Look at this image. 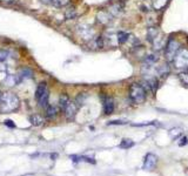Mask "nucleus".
<instances>
[{
	"label": "nucleus",
	"mask_w": 188,
	"mask_h": 176,
	"mask_svg": "<svg viewBox=\"0 0 188 176\" xmlns=\"http://www.w3.org/2000/svg\"><path fill=\"white\" fill-rule=\"evenodd\" d=\"M19 106L20 100L17 94L7 92L0 96V112L2 114H11L19 108Z\"/></svg>",
	"instance_id": "1"
},
{
	"label": "nucleus",
	"mask_w": 188,
	"mask_h": 176,
	"mask_svg": "<svg viewBox=\"0 0 188 176\" xmlns=\"http://www.w3.org/2000/svg\"><path fill=\"white\" fill-rule=\"evenodd\" d=\"M129 97L134 103H142L146 100V89L139 83H132L129 87Z\"/></svg>",
	"instance_id": "2"
},
{
	"label": "nucleus",
	"mask_w": 188,
	"mask_h": 176,
	"mask_svg": "<svg viewBox=\"0 0 188 176\" xmlns=\"http://www.w3.org/2000/svg\"><path fill=\"white\" fill-rule=\"evenodd\" d=\"M35 97H36V101H38V105L40 107H47L48 105V99H49V92H48V88H47L46 82H41L38 88H36V92H35Z\"/></svg>",
	"instance_id": "3"
},
{
	"label": "nucleus",
	"mask_w": 188,
	"mask_h": 176,
	"mask_svg": "<svg viewBox=\"0 0 188 176\" xmlns=\"http://www.w3.org/2000/svg\"><path fill=\"white\" fill-rule=\"evenodd\" d=\"M180 49H181V44L175 39H169L164 47V58L167 59V61H173L176 53Z\"/></svg>",
	"instance_id": "4"
},
{
	"label": "nucleus",
	"mask_w": 188,
	"mask_h": 176,
	"mask_svg": "<svg viewBox=\"0 0 188 176\" xmlns=\"http://www.w3.org/2000/svg\"><path fill=\"white\" fill-rule=\"evenodd\" d=\"M174 63L177 68H187L188 67V49L181 48L177 53H176L175 58L173 59Z\"/></svg>",
	"instance_id": "5"
},
{
	"label": "nucleus",
	"mask_w": 188,
	"mask_h": 176,
	"mask_svg": "<svg viewBox=\"0 0 188 176\" xmlns=\"http://www.w3.org/2000/svg\"><path fill=\"white\" fill-rule=\"evenodd\" d=\"M78 107L79 106L77 105V102H73V101H68L65 107L62 108V112L65 114V116L67 120H73L75 115H77V112H78Z\"/></svg>",
	"instance_id": "6"
},
{
	"label": "nucleus",
	"mask_w": 188,
	"mask_h": 176,
	"mask_svg": "<svg viewBox=\"0 0 188 176\" xmlns=\"http://www.w3.org/2000/svg\"><path fill=\"white\" fill-rule=\"evenodd\" d=\"M156 162H158V157L152 153H148L143 160V169L145 170H153L156 165Z\"/></svg>",
	"instance_id": "7"
},
{
	"label": "nucleus",
	"mask_w": 188,
	"mask_h": 176,
	"mask_svg": "<svg viewBox=\"0 0 188 176\" xmlns=\"http://www.w3.org/2000/svg\"><path fill=\"white\" fill-rule=\"evenodd\" d=\"M104 112L105 114L109 115L114 112V100L112 97H106L105 101H104Z\"/></svg>",
	"instance_id": "8"
},
{
	"label": "nucleus",
	"mask_w": 188,
	"mask_h": 176,
	"mask_svg": "<svg viewBox=\"0 0 188 176\" xmlns=\"http://www.w3.org/2000/svg\"><path fill=\"white\" fill-rule=\"evenodd\" d=\"M79 34L81 35L83 39H92L93 38V31L89 28V27H87V26H79Z\"/></svg>",
	"instance_id": "9"
},
{
	"label": "nucleus",
	"mask_w": 188,
	"mask_h": 176,
	"mask_svg": "<svg viewBox=\"0 0 188 176\" xmlns=\"http://www.w3.org/2000/svg\"><path fill=\"white\" fill-rule=\"evenodd\" d=\"M111 14H109V12L107 11H100L98 13V21L100 23H102V25H106V23H108L111 21Z\"/></svg>",
	"instance_id": "10"
},
{
	"label": "nucleus",
	"mask_w": 188,
	"mask_h": 176,
	"mask_svg": "<svg viewBox=\"0 0 188 176\" xmlns=\"http://www.w3.org/2000/svg\"><path fill=\"white\" fill-rule=\"evenodd\" d=\"M158 35H159V29H158V27L152 26V27H148V28H147V39H148L149 42H152Z\"/></svg>",
	"instance_id": "11"
},
{
	"label": "nucleus",
	"mask_w": 188,
	"mask_h": 176,
	"mask_svg": "<svg viewBox=\"0 0 188 176\" xmlns=\"http://www.w3.org/2000/svg\"><path fill=\"white\" fill-rule=\"evenodd\" d=\"M155 73H156L158 75L166 76V75L169 73V66H168V63H162V65L155 67Z\"/></svg>",
	"instance_id": "12"
},
{
	"label": "nucleus",
	"mask_w": 188,
	"mask_h": 176,
	"mask_svg": "<svg viewBox=\"0 0 188 176\" xmlns=\"http://www.w3.org/2000/svg\"><path fill=\"white\" fill-rule=\"evenodd\" d=\"M30 122H31L32 126L39 127V126H41L44 123V119H42V116L38 115V114H33V115L30 116Z\"/></svg>",
	"instance_id": "13"
},
{
	"label": "nucleus",
	"mask_w": 188,
	"mask_h": 176,
	"mask_svg": "<svg viewBox=\"0 0 188 176\" xmlns=\"http://www.w3.org/2000/svg\"><path fill=\"white\" fill-rule=\"evenodd\" d=\"M59 108L58 106H49V107H47L46 109V116L48 119H52V117H55L58 115L59 113Z\"/></svg>",
	"instance_id": "14"
},
{
	"label": "nucleus",
	"mask_w": 188,
	"mask_h": 176,
	"mask_svg": "<svg viewBox=\"0 0 188 176\" xmlns=\"http://www.w3.org/2000/svg\"><path fill=\"white\" fill-rule=\"evenodd\" d=\"M129 36H130V35H129L128 33H125V32H119V33H118V42H119L120 45L126 44V42L128 41Z\"/></svg>",
	"instance_id": "15"
},
{
	"label": "nucleus",
	"mask_w": 188,
	"mask_h": 176,
	"mask_svg": "<svg viewBox=\"0 0 188 176\" xmlns=\"http://www.w3.org/2000/svg\"><path fill=\"white\" fill-rule=\"evenodd\" d=\"M177 78H179V80L180 82L183 85V86H186L188 87V72H180L179 73V75H177Z\"/></svg>",
	"instance_id": "16"
},
{
	"label": "nucleus",
	"mask_w": 188,
	"mask_h": 176,
	"mask_svg": "<svg viewBox=\"0 0 188 176\" xmlns=\"http://www.w3.org/2000/svg\"><path fill=\"white\" fill-rule=\"evenodd\" d=\"M133 146H134V142L130 140V139H124V140L120 142V144H119V147L122 148V149H128V148L133 147Z\"/></svg>",
	"instance_id": "17"
},
{
	"label": "nucleus",
	"mask_w": 188,
	"mask_h": 176,
	"mask_svg": "<svg viewBox=\"0 0 188 176\" xmlns=\"http://www.w3.org/2000/svg\"><path fill=\"white\" fill-rule=\"evenodd\" d=\"M121 8H122V6H120L119 4H115V5H113V6L108 10V12H109V14H111V15H113V17H114V15H118V14L121 12Z\"/></svg>",
	"instance_id": "18"
},
{
	"label": "nucleus",
	"mask_w": 188,
	"mask_h": 176,
	"mask_svg": "<svg viewBox=\"0 0 188 176\" xmlns=\"http://www.w3.org/2000/svg\"><path fill=\"white\" fill-rule=\"evenodd\" d=\"M68 2L70 0H51V4L55 7H65Z\"/></svg>",
	"instance_id": "19"
},
{
	"label": "nucleus",
	"mask_w": 188,
	"mask_h": 176,
	"mask_svg": "<svg viewBox=\"0 0 188 176\" xmlns=\"http://www.w3.org/2000/svg\"><path fill=\"white\" fill-rule=\"evenodd\" d=\"M5 83L7 86H14L15 83H18V78L15 75H8L6 78V80H5Z\"/></svg>",
	"instance_id": "20"
},
{
	"label": "nucleus",
	"mask_w": 188,
	"mask_h": 176,
	"mask_svg": "<svg viewBox=\"0 0 188 176\" xmlns=\"http://www.w3.org/2000/svg\"><path fill=\"white\" fill-rule=\"evenodd\" d=\"M10 59V53L7 51H2L0 49V62H5Z\"/></svg>",
	"instance_id": "21"
},
{
	"label": "nucleus",
	"mask_w": 188,
	"mask_h": 176,
	"mask_svg": "<svg viewBox=\"0 0 188 176\" xmlns=\"http://www.w3.org/2000/svg\"><path fill=\"white\" fill-rule=\"evenodd\" d=\"M68 101H70V99H68L66 95H61V96H60V100H59V108H60V109H62V108L65 107V105H66Z\"/></svg>",
	"instance_id": "22"
},
{
	"label": "nucleus",
	"mask_w": 188,
	"mask_h": 176,
	"mask_svg": "<svg viewBox=\"0 0 188 176\" xmlns=\"http://www.w3.org/2000/svg\"><path fill=\"white\" fill-rule=\"evenodd\" d=\"M181 133H182V129L181 128H174L169 131V135H171L172 139H176L179 135H181Z\"/></svg>",
	"instance_id": "23"
},
{
	"label": "nucleus",
	"mask_w": 188,
	"mask_h": 176,
	"mask_svg": "<svg viewBox=\"0 0 188 176\" xmlns=\"http://www.w3.org/2000/svg\"><path fill=\"white\" fill-rule=\"evenodd\" d=\"M126 121H120V120H117V121H111L108 122V126H112V125H125Z\"/></svg>",
	"instance_id": "24"
},
{
	"label": "nucleus",
	"mask_w": 188,
	"mask_h": 176,
	"mask_svg": "<svg viewBox=\"0 0 188 176\" xmlns=\"http://www.w3.org/2000/svg\"><path fill=\"white\" fill-rule=\"evenodd\" d=\"M187 143H188V139L185 136V137L181 139V142H179V146H180V147H183V146H186Z\"/></svg>",
	"instance_id": "25"
},
{
	"label": "nucleus",
	"mask_w": 188,
	"mask_h": 176,
	"mask_svg": "<svg viewBox=\"0 0 188 176\" xmlns=\"http://www.w3.org/2000/svg\"><path fill=\"white\" fill-rule=\"evenodd\" d=\"M5 125L8 126V127H14V126H15V125L13 123V121H11V120H6V121H5Z\"/></svg>",
	"instance_id": "26"
},
{
	"label": "nucleus",
	"mask_w": 188,
	"mask_h": 176,
	"mask_svg": "<svg viewBox=\"0 0 188 176\" xmlns=\"http://www.w3.org/2000/svg\"><path fill=\"white\" fill-rule=\"evenodd\" d=\"M0 1L4 4H13L14 2V0H0Z\"/></svg>",
	"instance_id": "27"
},
{
	"label": "nucleus",
	"mask_w": 188,
	"mask_h": 176,
	"mask_svg": "<svg viewBox=\"0 0 188 176\" xmlns=\"http://www.w3.org/2000/svg\"><path fill=\"white\" fill-rule=\"evenodd\" d=\"M44 4H46V5H48V4H51V0H41Z\"/></svg>",
	"instance_id": "28"
},
{
	"label": "nucleus",
	"mask_w": 188,
	"mask_h": 176,
	"mask_svg": "<svg viewBox=\"0 0 188 176\" xmlns=\"http://www.w3.org/2000/svg\"><path fill=\"white\" fill-rule=\"evenodd\" d=\"M1 95H2V94H1V91H0V96H1Z\"/></svg>",
	"instance_id": "29"
}]
</instances>
